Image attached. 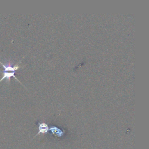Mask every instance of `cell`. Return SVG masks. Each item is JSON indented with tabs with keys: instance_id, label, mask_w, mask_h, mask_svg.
<instances>
[{
	"instance_id": "obj_1",
	"label": "cell",
	"mask_w": 149,
	"mask_h": 149,
	"mask_svg": "<svg viewBox=\"0 0 149 149\" xmlns=\"http://www.w3.org/2000/svg\"><path fill=\"white\" fill-rule=\"evenodd\" d=\"M19 63H17L16 65L15 66H12V65L9 62V63H6L5 64L1 62L0 61V63L1 64V65L4 68V72H8V71H10V72H15L16 71V70H17L18 69H19L20 68V66L19 65Z\"/></svg>"
},
{
	"instance_id": "obj_2",
	"label": "cell",
	"mask_w": 149,
	"mask_h": 149,
	"mask_svg": "<svg viewBox=\"0 0 149 149\" xmlns=\"http://www.w3.org/2000/svg\"><path fill=\"white\" fill-rule=\"evenodd\" d=\"M15 72H3V76L2 77L1 79L0 80V82L2 80H3L5 79H6V81L9 82L10 80V77H13L17 81H18L19 83H20L19 80L16 78V77L15 75Z\"/></svg>"
},
{
	"instance_id": "obj_3",
	"label": "cell",
	"mask_w": 149,
	"mask_h": 149,
	"mask_svg": "<svg viewBox=\"0 0 149 149\" xmlns=\"http://www.w3.org/2000/svg\"><path fill=\"white\" fill-rule=\"evenodd\" d=\"M48 130V126L47 125H46L45 123H41L39 125V132L38 133H40V132L42 133H44L46 132Z\"/></svg>"
}]
</instances>
